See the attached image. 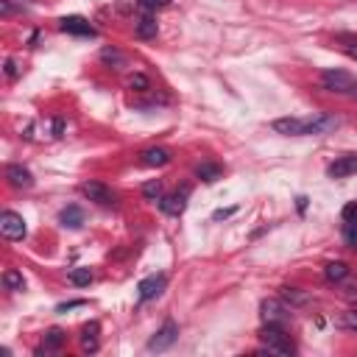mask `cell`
<instances>
[{
    "label": "cell",
    "mask_w": 357,
    "mask_h": 357,
    "mask_svg": "<svg viewBox=\"0 0 357 357\" xmlns=\"http://www.w3.org/2000/svg\"><path fill=\"white\" fill-rule=\"evenodd\" d=\"M340 120L332 114H307V117H279L271 123V128L276 134L284 137H307V134H326L332 128H337Z\"/></svg>",
    "instance_id": "obj_1"
},
{
    "label": "cell",
    "mask_w": 357,
    "mask_h": 357,
    "mask_svg": "<svg viewBox=\"0 0 357 357\" xmlns=\"http://www.w3.org/2000/svg\"><path fill=\"white\" fill-rule=\"evenodd\" d=\"M321 86L332 95H343V98L357 100V78L346 70H324L321 73Z\"/></svg>",
    "instance_id": "obj_2"
},
{
    "label": "cell",
    "mask_w": 357,
    "mask_h": 357,
    "mask_svg": "<svg viewBox=\"0 0 357 357\" xmlns=\"http://www.w3.org/2000/svg\"><path fill=\"white\" fill-rule=\"evenodd\" d=\"M259 340H262V351H268V354H293L296 351L290 337L282 332V324H265L259 332Z\"/></svg>",
    "instance_id": "obj_3"
},
{
    "label": "cell",
    "mask_w": 357,
    "mask_h": 357,
    "mask_svg": "<svg viewBox=\"0 0 357 357\" xmlns=\"http://www.w3.org/2000/svg\"><path fill=\"white\" fill-rule=\"evenodd\" d=\"M176 337H178L176 321H165V324L153 332V337L148 340V351H165V349H170V346L176 343Z\"/></svg>",
    "instance_id": "obj_4"
},
{
    "label": "cell",
    "mask_w": 357,
    "mask_h": 357,
    "mask_svg": "<svg viewBox=\"0 0 357 357\" xmlns=\"http://www.w3.org/2000/svg\"><path fill=\"white\" fill-rule=\"evenodd\" d=\"M0 231H3V237H8V240H22V237L28 234V226H25L22 215H17V212H3V215H0Z\"/></svg>",
    "instance_id": "obj_5"
},
{
    "label": "cell",
    "mask_w": 357,
    "mask_h": 357,
    "mask_svg": "<svg viewBox=\"0 0 357 357\" xmlns=\"http://www.w3.org/2000/svg\"><path fill=\"white\" fill-rule=\"evenodd\" d=\"M81 192H84L89 201L100 204V206H112V204H114V192H112L106 184H100V181H84V184H81Z\"/></svg>",
    "instance_id": "obj_6"
},
{
    "label": "cell",
    "mask_w": 357,
    "mask_h": 357,
    "mask_svg": "<svg viewBox=\"0 0 357 357\" xmlns=\"http://www.w3.org/2000/svg\"><path fill=\"white\" fill-rule=\"evenodd\" d=\"M326 173H329L332 178H346V176L357 173V153H343V156H337V159L326 167Z\"/></svg>",
    "instance_id": "obj_7"
},
{
    "label": "cell",
    "mask_w": 357,
    "mask_h": 357,
    "mask_svg": "<svg viewBox=\"0 0 357 357\" xmlns=\"http://www.w3.org/2000/svg\"><path fill=\"white\" fill-rule=\"evenodd\" d=\"M159 209L167 212V215H181L187 209V190H176V192H167L159 198Z\"/></svg>",
    "instance_id": "obj_8"
},
{
    "label": "cell",
    "mask_w": 357,
    "mask_h": 357,
    "mask_svg": "<svg viewBox=\"0 0 357 357\" xmlns=\"http://www.w3.org/2000/svg\"><path fill=\"white\" fill-rule=\"evenodd\" d=\"M165 284H167L165 273H156V276L142 279V282L137 284V290H139V301H151V298H156V296L165 290Z\"/></svg>",
    "instance_id": "obj_9"
},
{
    "label": "cell",
    "mask_w": 357,
    "mask_h": 357,
    "mask_svg": "<svg viewBox=\"0 0 357 357\" xmlns=\"http://www.w3.org/2000/svg\"><path fill=\"white\" fill-rule=\"evenodd\" d=\"M259 310H262V321L265 324H284L287 321V307L282 301H276V298H265Z\"/></svg>",
    "instance_id": "obj_10"
},
{
    "label": "cell",
    "mask_w": 357,
    "mask_h": 357,
    "mask_svg": "<svg viewBox=\"0 0 357 357\" xmlns=\"http://www.w3.org/2000/svg\"><path fill=\"white\" fill-rule=\"evenodd\" d=\"M59 28L64 33H75V36H95V28L84 17H61L59 20Z\"/></svg>",
    "instance_id": "obj_11"
},
{
    "label": "cell",
    "mask_w": 357,
    "mask_h": 357,
    "mask_svg": "<svg viewBox=\"0 0 357 357\" xmlns=\"http://www.w3.org/2000/svg\"><path fill=\"white\" fill-rule=\"evenodd\" d=\"M6 178H8V184L17 187V190H28V187L33 184L31 170L22 167V165H8V167H6Z\"/></svg>",
    "instance_id": "obj_12"
},
{
    "label": "cell",
    "mask_w": 357,
    "mask_h": 357,
    "mask_svg": "<svg viewBox=\"0 0 357 357\" xmlns=\"http://www.w3.org/2000/svg\"><path fill=\"white\" fill-rule=\"evenodd\" d=\"M139 162L145 167H165L170 162V151L167 148H148V151L139 153Z\"/></svg>",
    "instance_id": "obj_13"
},
{
    "label": "cell",
    "mask_w": 357,
    "mask_h": 357,
    "mask_svg": "<svg viewBox=\"0 0 357 357\" xmlns=\"http://www.w3.org/2000/svg\"><path fill=\"white\" fill-rule=\"evenodd\" d=\"M98 335H100V324L92 321V324H84L81 326V349L84 351H98Z\"/></svg>",
    "instance_id": "obj_14"
},
{
    "label": "cell",
    "mask_w": 357,
    "mask_h": 357,
    "mask_svg": "<svg viewBox=\"0 0 357 357\" xmlns=\"http://www.w3.org/2000/svg\"><path fill=\"white\" fill-rule=\"evenodd\" d=\"M156 31H159V25H156V20H153L151 14H142V17L134 20V33H137L139 39H153Z\"/></svg>",
    "instance_id": "obj_15"
},
{
    "label": "cell",
    "mask_w": 357,
    "mask_h": 357,
    "mask_svg": "<svg viewBox=\"0 0 357 357\" xmlns=\"http://www.w3.org/2000/svg\"><path fill=\"white\" fill-rule=\"evenodd\" d=\"M335 45H337L340 53H346L351 61H357V36H351V33H337V36H335Z\"/></svg>",
    "instance_id": "obj_16"
},
{
    "label": "cell",
    "mask_w": 357,
    "mask_h": 357,
    "mask_svg": "<svg viewBox=\"0 0 357 357\" xmlns=\"http://www.w3.org/2000/svg\"><path fill=\"white\" fill-rule=\"evenodd\" d=\"M59 220H61V226H67V229H78V226L84 223V212H81L78 206H67V209L59 215Z\"/></svg>",
    "instance_id": "obj_17"
},
{
    "label": "cell",
    "mask_w": 357,
    "mask_h": 357,
    "mask_svg": "<svg viewBox=\"0 0 357 357\" xmlns=\"http://www.w3.org/2000/svg\"><path fill=\"white\" fill-rule=\"evenodd\" d=\"M3 284H6V290H11V293H22V290H25V279H22V273L14 271V268H8V271L3 273Z\"/></svg>",
    "instance_id": "obj_18"
},
{
    "label": "cell",
    "mask_w": 357,
    "mask_h": 357,
    "mask_svg": "<svg viewBox=\"0 0 357 357\" xmlns=\"http://www.w3.org/2000/svg\"><path fill=\"white\" fill-rule=\"evenodd\" d=\"M100 61H103V64H112L114 70H123V67H126V56H123L120 50H114V47H103V50H100Z\"/></svg>",
    "instance_id": "obj_19"
},
{
    "label": "cell",
    "mask_w": 357,
    "mask_h": 357,
    "mask_svg": "<svg viewBox=\"0 0 357 357\" xmlns=\"http://www.w3.org/2000/svg\"><path fill=\"white\" fill-rule=\"evenodd\" d=\"M195 176H198L201 181L212 184V181H218V178H220V167H218V165H212V162H204V165H198V167H195Z\"/></svg>",
    "instance_id": "obj_20"
},
{
    "label": "cell",
    "mask_w": 357,
    "mask_h": 357,
    "mask_svg": "<svg viewBox=\"0 0 357 357\" xmlns=\"http://www.w3.org/2000/svg\"><path fill=\"white\" fill-rule=\"evenodd\" d=\"M324 276H326L329 282H340V279L349 276V265H346V262H326Z\"/></svg>",
    "instance_id": "obj_21"
},
{
    "label": "cell",
    "mask_w": 357,
    "mask_h": 357,
    "mask_svg": "<svg viewBox=\"0 0 357 357\" xmlns=\"http://www.w3.org/2000/svg\"><path fill=\"white\" fill-rule=\"evenodd\" d=\"M61 343H64V332H61V329H50V332L45 335L42 349H36V354H42V351H53V349H59Z\"/></svg>",
    "instance_id": "obj_22"
},
{
    "label": "cell",
    "mask_w": 357,
    "mask_h": 357,
    "mask_svg": "<svg viewBox=\"0 0 357 357\" xmlns=\"http://www.w3.org/2000/svg\"><path fill=\"white\" fill-rule=\"evenodd\" d=\"M70 282H73L75 287H84V284H89V282H92V273H89V268H73V271H70Z\"/></svg>",
    "instance_id": "obj_23"
},
{
    "label": "cell",
    "mask_w": 357,
    "mask_h": 357,
    "mask_svg": "<svg viewBox=\"0 0 357 357\" xmlns=\"http://www.w3.org/2000/svg\"><path fill=\"white\" fill-rule=\"evenodd\" d=\"M142 195L151 198V201H159L162 198V181H156V178L153 181H145L142 184Z\"/></svg>",
    "instance_id": "obj_24"
},
{
    "label": "cell",
    "mask_w": 357,
    "mask_h": 357,
    "mask_svg": "<svg viewBox=\"0 0 357 357\" xmlns=\"http://www.w3.org/2000/svg\"><path fill=\"white\" fill-rule=\"evenodd\" d=\"M282 298H287L290 304H307V293H298L296 287H282Z\"/></svg>",
    "instance_id": "obj_25"
},
{
    "label": "cell",
    "mask_w": 357,
    "mask_h": 357,
    "mask_svg": "<svg viewBox=\"0 0 357 357\" xmlns=\"http://www.w3.org/2000/svg\"><path fill=\"white\" fill-rule=\"evenodd\" d=\"M128 86H131V89L145 92V89H151V81H148L142 73H134V75H128Z\"/></svg>",
    "instance_id": "obj_26"
},
{
    "label": "cell",
    "mask_w": 357,
    "mask_h": 357,
    "mask_svg": "<svg viewBox=\"0 0 357 357\" xmlns=\"http://www.w3.org/2000/svg\"><path fill=\"white\" fill-rule=\"evenodd\" d=\"M340 218H343V223H357V201H349L340 209Z\"/></svg>",
    "instance_id": "obj_27"
},
{
    "label": "cell",
    "mask_w": 357,
    "mask_h": 357,
    "mask_svg": "<svg viewBox=\"0 0 357 357\" xmlns=\"http://www.w3.org/2000/svg\"><path fill=\"white\" fill-rule=\"evenodd\" d=\"M337 324H340L343 329H351V332H357V312H354V310L343 312V315L337 318Z\"/></svg>",
    "instance_id": "obj_28"
},
{
    "label": "cell",
    "mask_w": 357,
    "mask_h": 357,
    "mask_svg": "<svg viewBox=\"0 0 357 357\" xmlns=\"http://www.w3.org/2000/svg\"><path fill=\"white\" fill-rule=\"evenodd\" d=\"M343 240H346V245L357 248V223H346L343 226Z\"/></svg>",
    "instance_id": "obj_29"
},
{
    "label": "cell",
    "mask_w": 357,
    "mask_h": 357,
    "mask_svg": "<svg viewBox=\"0 0 357 357\" xmlns=\"http://www.w3.org/2000/svg\"><path fill=\"white\" fill-rule=\"evenodd\" d=\"M170 0H139V6L142 8H162V6H167Z\"/></svg>",
    "instance_id": "obj_30"
},
{
    "label": "cell",
    "mask_w": 357,
    "mask_h": 357,
    "mask_svg": "<svg viewBox=\"0 0 357 357\" xmlns=\"http://www.w3.org/2000/svg\"><path fill=\"white\" fill-rule=\"evenodd\" d=\"M17 73H20V70H17V61L8 59V61H6V75H8V78H17Z\"/></svg>",
    "instance_id": "obj_31"
},
{
    "label": "cell",
    "mask_w": 357,
    "mask_h": 357,
    "mask_svg": "<svg viewBox=\"0 0 357 357\" xmlns=\"http://www.w3.org/2000/svg\"><path fill=\"white\" fill-rule=\"evenodd\" d=\"M11 11H14V3H11V0H0V14L8 17Z\"/></svg>",
    "instance_id": "obj_32"
},
{
    "label": "cell",
    "mask_w": 357,
    "mask_h": 357,
    "mask_svg": "<svg viewBox=\"0 0 357 357\" xmlns=\"http://www.w3.org/2000/svg\"><path fill=\"white\" fill-rule=\"evenodd\" d=\"M84 301H67V304H59V312H67V310H73V307H81Z\"/></svg>",
    "instance_id": "obj_33"
},
{
    "label": "cell",
    "mask_w": 357,
    "mask_h": 357,
    "mask_svg": "<svg viewBox=\"0 0 357 357\" xmlns=\"http://www.w3.org/2000/svg\"><path fill=\"white\" fill-rule=\"evenodd\" d=\"M11 3H17V6H22V8H31V6H33V0H11Z\"/></svg>",
    "instance_id": "obj_34"
}]
</instances>
